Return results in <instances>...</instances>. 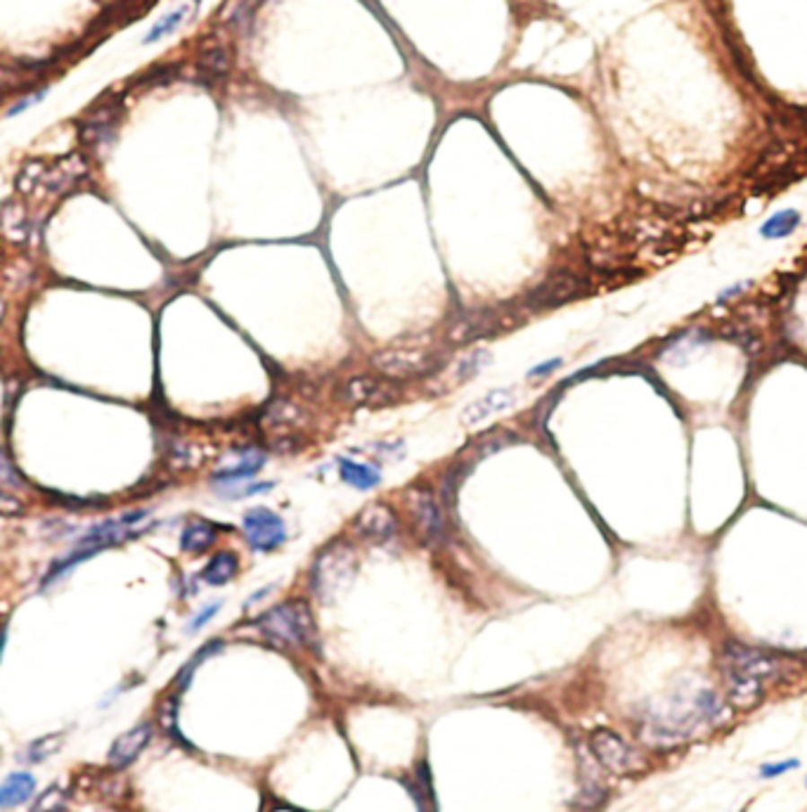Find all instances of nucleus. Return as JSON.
<instances>
[{
    "label": "nucleus",
    "mask_w": 807,
    "mask_h": 812,
    "mask_svg": "<svg viewBox=\"0 0 807 812\" xmlns=\"http://www.w3.org/2000/svg\"><path fill=\"white\" fill-rule=\"evenodd\" d=\"M152 732H154V729H152L150 722H140V725H136L133 729L124 732V735L111 744L110 755H107L110 765L117 767V770L128 767L130 763L136 761L137 755L147 748V744H150L152 739Z\"/></svg>",
    "instance_id": "obj_9"
},
{
    "label": "nucleus",
    "mask_w": 807,
    "mask_h": 812,
    "mask_svg": "<svg viewBox=\"0 0 807 812\" xmlns=\"http://www.w3.org/2000/svg\"><path fill=\"white\" fill-rule=\"evenodd\" d=\"M798 767V761H788V763H776V765H768L762 767V777H776V774L786 772V770H794Z\"/></svg>",
    "instance_id": "obj_29"
},
{
    "label": "nucleus",
    "mask_w": 807,
    "mask_h": 812,
    "mask_svg": "<svg viewBox=\"0 0 807 812\" xmlns=\"http://www.w3.org/2000/svg\"><path fill=\"white\" fill-rule=\"evenodd\" d=\"M488 357H490L488 351H474L469 357H464L462 363L457 365V379L464 382V379L474 377L476 372L481 370L483 365L488 363Z\"/></svg>",
    "instance_id": "obj_25"
},
{
    "label": "nucleus",
    "mask_w": 807,
    "mask_h": 812,
    "mask_svg": "<svg viewBox=\"0 0 807 812\" xmlns=\"http://www.w3.org/2000/svg\"><path fill=\"white\" fill-rule=\"evenodd\" d=\"M259 628L285 644H311L315 640V621L303 602H286L266 611L259 618Z\"/></svg>",
    "instance_id": "obj_1"
},
{
    "label": "nucleus",
    "mask_w": 807,
    "mask_h": 812,
    "mask_svg": "<svg viewBox=\"0 0 807 812\" xmlns=\"http://www.w3.org/2000/svg\"><path fill=\"white\" fill-rule=\"evenodd\" d=\"M346 398L351 403L363 405H389L393 403L400 391L386 379H372V377H355L346 384Z\"/></svg>",
    "instance_id": "obj_10"
},
{
    "label": "nucleus",
    "mask_w": 807,
    "mask_h": 812,
    "mask_svg": "<svg viewBox=\"0 0 807 812\" xmlns=\"http://www.w3.org/2000/svg\"><path fill=\"white\" fill-rule=\"evenodd\" d=\"M195 10H197V0L192 3V5H189V3H185V5H180L178 10H173L171 14H166V17L156 22V24L152 26V31L147 33V36H145V46H150V43H156V40H162L163 36H169V33L176 31L178 26H180L182 22L188 20L189 14L195 13Z\"/></svg>",
    "instance_id": "obj_18"
},
{
    "label": "nucleus",
    "mask_w": 807,
    "mask_h": 812,
    "mask_svg": "<svg viewBox=\"0 0 807 812\" xmlns=\"http://www.w3.org/2000/svg\"><path fill=\"white\" fill-rule=\"evenodd\" d=\"M727 687L729 699L739 709H753L755 703L762 699V692H765V683L746 675H734V673H727Z\"/></svg>",
    "instance_id": "obj_13"
},
{
    "label": "nucleus",
    "mask_w": 807,
    "mask_h": 812,
    "mask_svg": "<svg viewBox=\"0 0 807 812\" xmlns=\"http://www.w3.org/2000/svg\"><path fill=\"white\" fill-rule=\"evenodd\" d=\"M48 173V166L43 162H29L22 169V173L17 176V190L29 195L33 190H39V185H43V178Z\"/></svg>",
    "instance_id": "obj_23"
},
{
    "label": "nucleus",
    "mask_w": 807,
    "mask_h": 812,
    "mask_svg": "<svg viewBox=\"0 0 807 812\" xmlns=\"http://www.w3.org/2000/svg\"><path fill=\"white\" fill-rule=\"evenodd\" d=\"M516 403V393L512 389H495L486 396L476 398L474 403H469L462 412V422L467 427H476V424L486 422L493 415H500L504 410H509Z\"/></svg>",
    "instance_id": "obj_12"
},
{
    "label": "nucleus",
    "mask_w": 807,
    "mask_h": 812,
    "mask_svg": "<svg viewBox=\"0 0 807 812\" xmlns=\"http://www.w3.org/2000/svg\"><path fill=\"white\" fill-rule=\"evenodd\" d=\"M798 225H801V214L794 211V208H788V211H779V214L772 216L760 228V234L768 237V240H781V237H788V234L794 233Z\"/></svg>",
    "instance_id": "obj_20"
},
{
    "label": "nucleus",
    "mask_w": 807,
    "mask_h": 812,
    "mask_svg": "<svg viewBox=\"0 0 807 812\" xmlns=\"http://www.w3.org/2000/svg\"><path fill=\"white\" fill-rule=\"evenodd\" d=\"M355 531L363 535L364 540H372V543H384L390 535L396 534V516L386 505H367V508L360 512V516L355 519Z\"/></svg>",
    "instance_id": "obj_11"
},
{
    "label": "nucleus",
    "mask_w": 807,
    "mask_h": 812,
    "mask_svg": "<svg viewBox=\"0 0 807 812\" xmlns=\"http://www.w3.org/2000/svg\"><path fill=\"white\" fill-rule=\"evenodd\" d=\"M590 746H592L597 761L613 774H627L637 765V754L611 729H594L590 737Z\"/></svg>",
    "instance_id": "obj_6"
},
{
    "label": "nucleus",
    "mask_w": 807,
    "mask_h": 812,
    "mask_svg": "<svg viewBox=\"0 0 807 812\" xmlns=\"http://www.w3.org/2000/svg\"><path fill=\"white\" fill-rule=\"evenodd\" d=\"M263 462H266V455H260V453H256V450H247V453H240V462H237L234 467L221 469L214 479L215 481H234V479L254 476Z\"/></svg>",
    "instance_id": "obj_19"
},
{
    "label": "nucleus",
    "mask_w": 807,
    "mask_h": 812,
    "mask_svg": "<svg viewBox=\"0 0 807 812\" xmlns=\"http://www.w3.org/2000/svg\"><path fill=\"white\" fill-rule=\"evenodd\" d=\"M3 228L10 240L20 242L26 237V211L22 204L7 202L3 208Z\"/></svg>",
    "instance_id": "obj_22"
},
{
    "label": "nucleus",
    "mask_w": 807,
    "mask_h": 812,
    "mask_svg": "<svg viewBox=\"0 0 807 812\" xmlns=\"http://www.w3.org/2000/svg\"><path fill=\"white\" fill-rule=\"evenodd\" d=\"M241 524H244V535H247L249 545L259 552H273L275 547H280L286 540L285 521L266 508L249 509Z\"/></svg>",
    "instance_id": "obj_5"
},
{
    "label": "nucleus",
    "mask_w": 807,
    "mask_h": 812,
    "mask_svg": "<svg viewBox=\"0 0 807 812\" xmlns=\"http://www.w3.org/2000/svg\"><path fill=\"white\" fill-rule=\"evenodd\" d=\"M215 526L204 519H192L188 526L182 528L180 547L185 552H204L214 545Z\"/></svg>",
    "instance_id": "obj_14"
},
{
    "label": "nucleus",
    "mask_w": 807,
    "mask_h": 812,
    "mask_svg": "<svg viewBox=\"0 0 807 812\" xmlns=\"http://www.w3.org/2000/svg\"><path fill=\"white\" fill-rule=\"evenodd\" d=\"M355 573V557L348 545L327 547L312 566V590L320 599L332 602Z\"/></svg>",
    "instance_id": "obj_2"
},
{
    "label": "nucleus",
    "mask_w": 807,
    "mask_h": 812,
    "mask_svg": "<svg viewBox=\"0 0 807 812\" xmlns=\"http://www.w3.org/2000/svg\"><path fill=\"white\" fill-rule=\"evenodd\" d=\"M59 748V737H46V739H39V744H33L31 746V761L39 763V761H46L48 755L52 751H57Z\"/></svg>",
    "instance_id": "obj_26"
},
{
    "label": "nucleus",
    "mask_w": 807,
    "mask_h": 812,
    "mask_svg": "<svg viewBox=\"0 0 807 812\" xmlns=\"http://www.w3.org/2000/svg\"><path fill=\"white\" fill-rule=\"evenodd\" d=\"M218 609H221V602H215L214 606H208V609H204L202 613H199V616H197L195 621H192V631H199V628H202V625L206 623V621H211V618H214L215 613H218Z\"/></svg>",
    "instance_id": "obj_28"
},
{
    "label": "nucleus",
    "mask_w": 807,
    "mask_h": 812,
    "mask_svg": "<svg viewBox=\"0 0 807 812\" xmlns=\"http://www.w3.org/2000/svg\"><path fill=\"white\" fill-rule=\"evenodd\" d=\"M408 509H410L417 538L426 545H441L443 538H445V521H443V512L438 508L436 498L429 490L412 488L408 493Z\"/></svg>",
    "instance_id": "obj_4"
},
{
    "label": "nucleus",
    "mask_w": 807,
    "mask_h": 812,
    "mask_svg": "<svg viewBox=\"0 0 807 812\" xmlns=\"http://www.w3.org/2000/svg\"><path fill=\"white\" fill-rule=\"evenodd\" d=\"M559 365H561L559 357H554V360H549V363L538 365V367H533V370H531V375H528V377H542V375H547V372L557 370V367H559Z\"/></svg>",
    "instance_id": "obj_30"
},
{
    "label": "nucleus",
    "mask_w": 807,
    "mask_h": 812,
    "mask_svg": "<svg viewBox=\"0 0 807 812\" xmlns=\"http://www.w3.org/2000/svg\"><path fill=\"white\" fill-rule=\"evenodd\" d=\"M781 668H784V663L779 658L760 649H749L736 642L727 644V649H724V673L753 677V680L768 684L769 680L779 677Z\"/></svg>",
    "instance_id": "obj_3"
},
{
    "label": "nucleus",
    "mask_w": 807,
    "mask_h": 812,
    "mask_svg": "<svg viewBox=\"0 0 807 812\" xmlns=\"http://www.w3.org/2000/svg\"><path fill=\"white\" fill-rule=\"evenodd\" d=\"M240 571V561L232 552H218L204 569V580L208 585H225Z\"/></svg>",
    "instance_id": "obj_17"
},
{
    "label": "nucleus",
    "mask_w": 807,
    "mask_h": 812,
    "mask_svg": "<svg viewBox=\"0 0 807 812\" xmlns=\"http://www.w3.org/2000/svg\"><path fill=\"white\" fill-rule=\"evenodd\" d=\"M33 789H36V781H33L31 774L26 772L10 774L5 780V784H3V789H0V808L20 806V803L29 800Z\"/></svg>",
    "instance_id": "obj_15"
},
{
    "label": "nucleus",
    "mask_w": 807,
    "mask_h": 812,
    "mask_svg": "<svg viewBox=\"0 0 807 812\" xmlns=\"http://www.w3.org/2000/svg\"><path fill=\"white\" fill-rule=\"evenodd\" d=\"M338 469H341V479L346 483H351L353 488H358V490H370V488L379 486V481H382V474H379L377 469L367 467V464H358V462L338 460Z\"/></svg>",
    "instance_id": "obj_16"
},
{
    "label": "nucleus",
    "mask_w": 807,
    "mask_h": 812,
    "mask_svg": "<svg viewBox=\"0 0 807 812\" xmlns=\"http://www.w3.org/2000/svg\"><path fill=\"white\" fill-rule=\"evenodd\" d=\"M580 289H583V279L575 278V275H552V278L545 279L540 287H535L533 292H531L528 305L531 308H554V305H561L575 299Z\"/></svg>",
    "instance_id": "obj_8"
},
{
    "label": "nucleus",
    "mask_w": 807,
    "mask_h": 812,
    "mask_svg": "<svg viewBox=\"0 0 807 812\" xmlns=\"http://www.w3.org/2000/svg\"><path fill=\"white\" fill-rule=\"evenodd\" d=\"M372 363L377 367L384 377L389 379H410L417 375H424L434 367V360H431L426 353L419 351H382L372 357Z\"/></svg>",
    "instance_id": "obj_7"
},
{
    "label": "nucleus",
    "mask_w": 807,
    "mask_h": 812,
    "mask_svg": "<svg viewBox=\"0 0 807 812\" xmlns=\"http://www.w3.org/2000/svg\"><path fill=\"white\" fill-rule=\"evenodd\" d=\"M301 422V410L296 405L286 403V401H277L268 408L266 417H263V424L270 427V429H289V427H296Z\"/></svg>",
    "instance_id": "obj_21"
},
{
    "label": "nucleus",
    "mask_w": 807,
    "mask_h": 812,
    "mask_svg": "<svg viewBox=\"0 0 807 812\" xmlns=\"http://www.w3.org/2000/svg\"><path fill=\"white\" fill-rule=\"evenodd\" d=\"M57 808H62V793L57 787H52L36 800L33 810H57Z\"/></svg>",
    "instance_id": "obj_27"
},
{
    "label": "nucleus",
    "mask_w": 807,
    "mask_h": 812,
    "mask_svg": "<svg viewBox=\"0 0 807 812\" xmlns=\"http://www.w3.org/2000/svg\"><path fill=\"white\" fill-rule=\"evenodd\" d=\"M225 69H228V55H225V52H223L221 48H215V50H208L206 55L202 57V62H199V74H202V76L206 78V81H211V78L223 76V74H225Z\"/></svg>",
    "instance_id": "obj_24"
}]
</instances>
